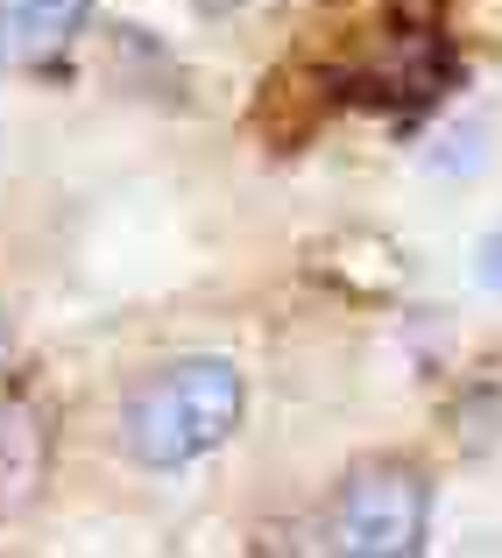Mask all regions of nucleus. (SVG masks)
Listing matches in <instances>:
<instances>
[{
    "instance_id": "obj_7",
    "label": "nucleus",
    "mask_w": 502,
    "mask_h": 558,
    "mask_svg": "<svg viewBox=\"0 0 502 558\" xmlns=\"http://www.w3.org/2000/svg\"><path fill=\"white\" fill-rule=\"evenodd\" d=\"M0 361H8V326H0Z\"/></svg>"
},
{
    "instance_id": "obj_4",
    "label": "nucleus",
    "mask_w": 502,
    "mask_h": 558,
    "mask_svg": "<svg viewBox=\"0 0 502 558\" xmlns=\"http://www.w3.org/2000/svg\"><path fill=\"white\" fill-rule=\"evenodd\" d=\"M453 142H461V149H439V156H432L439 178H446V170H453V178H467V170L489 163V121H481V113H467V121L453 128Z\"/></svg>"
},
{
    "instance_id": "obj_5",
    "label": "nucleus",
    "mask_w": 502,
    "mask_h": 558,
    "mask_svg": "<svg viewBox=\"0 0 502 558\" xmlns=\"http://www.w3.org/2000/svg\"><path fill=\"white\" fill-rule=\"evenodd\" d=\"M475 269H481V283L502 298V233H489V241H481V262H475Z\"/></svg>"
},
{
    "instance_id": "obj_6",
    "label": "nucleus",
    "mask_w": 502,
    "mask_h": 558,
    "mask_svg": "<svg viewBox=\"0 0 502 558\" xmlns=\"http://www.w3.org/2000/svg\"><path fill=\"white\" fill-rule=\"evenodd\" d=\"M234 8H248V0H199V14H234Z\"/></svg>"
},
{
    "instance_id": "obj_2",
    "label": "nucleus",
    "mask_w": 502,
    "mask_h": 558,
    "mask_svg": "<svg viewBox=\"0 0 502 558\" xmlns=\"http://www.w3.org/2000/svg\"><path fill=\"white\" fill-rule=\"evenodd\" d=\"M425 517H432V488L418 466L404 460H361L339 481L333 502V545L354 558H410L425 545Z\"/></svg>"
},
{
    "instance_id": "obj_1",
    "label": "nucleus",
    "mask_w": 502,
    "mask_h": 558,
    "mask_svg": "<svg viewBox=\"0 0 502 558\" xmlns=\"http://www.w3.org/2000/svg\"><path fill=\"white\" fill-rule=\"evenodd\" d=\"M241 417V368L219 354H184L164 361L128 389L121 438L142 466H184L205 460Z\"/></svg>"
},
{
    "instance_id": "obj_3",
    "label": "nucleus",
    "mask_w": 502,
    "mask_h": 558,
    "mask_svg": "<svg viewBox=\"0 0 502 558\" xmlns=\"http://www.w3.org/2000/svg\"><path fill=\"white\" fill-rule=\"evenodd\" d=\"M93 0H0V64L8 71H43L71 50L85 28Z\"/></svg>"
}]
</instances>
